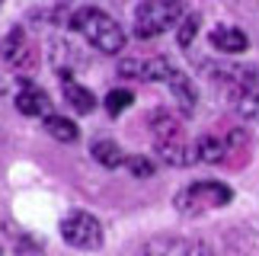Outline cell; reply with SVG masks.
I'll return each instance as SVG.
<instances>
[{"mask_svg": "<svg viewBox=\"0 0 259 256\" xmlns=\"http://www.w3.org/2000/svg\"><path fill=\"white\" fill-rule=\"evenodd\" d=\"M61 237L77 250H99L103 247V224L90 211H71L61 221Z\"/></svg>", "mask_w": 259, "mask_h": 256, "instance_id": "cell-6", "label": "cell"}, {"mask_svg": "<svg viewBox=\"0 0 259 256\" xmlns=\"http://www.w3.org/2000/svg\"><path fill=\"white\" fill-rule=\"evenodd\" d=\"M132 103H135V93L132 90H112V93L106 96V112L109 115H122Z\"/></svg>", "mask_w": 259, "mask_h": 256, "instance_id": "cell-17", "label": "cell"}, {"mask_svg": "<svg viewBox=\"0 0 259 256\" xmlns=\"http://www.w3.org/2000/svg\"><path fill=\"white\" fill-rule=\"evenodd\" d=\"M138 256H214V250L189 237H154L138 250Z\"/></svg>", "mask_w": 259, "mask_h": 256, "instance_id": "cell-8", "label": "cell"}, {"mask_svg": "<svg viewBox=\"0 0 259 256\" xmlns=\"http://www.w3.org/2000/svg\"><path fill=\"white\" fill-rule=\"evenodd\" d=\"M128 170H132L135 176H151L154 173V163L144 160V157H128Z\"/></svg>", "mask_w": 259, "mask_h": 256, "instance_id": "cell-19", "label": "cell"}, {"mask_svg": "<svg viewBox=\"0 0 259 256\" xmlns=\"http://www.w3.org/2000/svg\"><path fill=\"white\" fill-rule=\"evenodd\" d=\"M166 87H170L173 100L179 103V109H183L186 115H189V112H195V103H198V96H195L192 77H186L183 71H173V74H170V80H166Z\"/></svg>", "mask_w": 259, "mask_h": 256, "instance_id": "cell-14", "label": "cell"}, {"mask_svg": "<svg viewBox=\"0 0 259 256\" xmlns=\"http://www.w3.org/2000/svg\"><path fill=\"white\" fill-rule=\"evenodd\" d=\"M211 45L218 52H224V55H240V52L250 48V38H246V32L237 29V26H218L211 32Z\"/></svg>", "mask_w": 259, "mask_h": 256, "instance_id": "cell-12", "label": "cell"}, {"mask_svg": "<svg viewBox=\"0 0 259 256\" xmlns=\"http://www.w3.org/2000/svg\"><path fill=\"white\" fill-rule=\"evenodd\" d=\"M227 154H231V144H227V138L202 135V138L195 141V160H198V163H224Z\"/></svg>", "mask_w": 259, "mask_h": 256, "instance_id": "cell-13", "label": "cell"}, {"mask_svg": "<svg viewBox=\"0 0 259 256\" xmlns=\"http://www.w3.org/2000/svg\"><path fill=\"white\" fill-rule=\"evenodd\" d=\"M151 141H154V151L173 166H186L195 160V144L186 141L179 119L166 109H157L151 115Z\"/></svg>", "mask_w": 259, "mask_h": 256, "instance_id": "cell-1", "label": "cell"}, {"mask_svg": "<svg viewBox=\"0 0 259 256\" xmlns=\"http://www.w3.org/2000/svg\"><path fill=\"white\" fill-rule=\"evenodd\" d=\"M61 93H64V103L71 106L74 112H93L96 109V100H93V93L87 90V87H80L74 80L71 74H61Z\"/></svg>", "mask_w": 259, "mask_h": 256, "instance_id": "cell-11", "label": "cell"}, {"mask_svg": "<svg viewBox=\"0 0 259 256\" xmlns=\"http://www.w3.org/2000/svg\"><path fill=\"white\" fill-rule=\"evenodd\" d=\"M0 61H4L10 71H32L35 61H38V52L32 45V38L23 26L10 29L7 38L0 42Z\"/></svg>", "mask_w": 259, "mask_h": 256, "instance_id": "cell-7", "label": "cell"}, {"mask_svg": "<svg viewBox=\"0 0 259 256\" xmlns=\"http://www.w3.org/2000/svg\"><path fill=\"white\" fill-rule=\"evenodd\" d=\"M195 32H198V16L189 13L183 23H179V45L189 48V45H192V38H195Z\"/></svg>", "mask_w": 259, "mask_h": 256, "instance_id": "cell-18", "label": "cell"}, {"mask_svg": "<svg viewBox=\"0 0 259 256\" xmlns=\"http://www.w3.org/2000/svg\"><path fill=\"white\" fill-rule=\"evenodd\" d=\"M45 132L52 138H58V141H64V144H74L80 138L77 125L71 119H64V115H45Z\"/></svg>", "mask_w": 259, "mask_h": 256, "instance_id": "cell-16", "label": "cell"}, {"mask_svg": "<svg viewBox=\"0 0 259 256\" xmlns=\"http://www.w3.org/2000/svg\"><path fill=\"white\" fill-rule=\"evenodd\" d=\"M0 7H4V0H0Z\"/></svg>", "mask_w": 259, "mask_h": 256, "instance_id": "cell-20", "label": "cell"}, {"mask_svg": "<svg viewBox=\"0 0 259 256\" xmlns=\"http://www.w3.org/2000/svg\"><path fill=\"white\" fill-rule=\"evenodd\" d=\"M71 26L77 29V32H83L87 42L93 45L96 52H103V55H118V52L125 48V32H122V26H118L109 13L96 10V7H80V10H74Z\"/></svg>", "mask_w": 259, "mask_h": 256, "instance_id": "cell-2", "label": "cell"}, {"mask_svg": "<svg viewBox=\"0 0 259 256\" xmlns=\"http://www.w3.org/2000/svg\"><path fill=\"white\" fill-rule=\"evenodd\" d=\"M90 154H93V160L96 163H103V166H122V163H128V157L122 154V147H118L115 141H93V147H90Z\"/></svg>", "mask_w": 259, "mask_h": 256, "instance_id": "cell-15", "label": "cell"}, {"mask_svg": "<svg viewBox=\"0 0 259 256\" xmlns=\"http://www.w3.org/2000/svg\"><path fill=\"white\" fill-rule=\"evenodd\" d=\"M186 19L183 0H144L135 10V35L138 38H157L166 29L179 26Z\"/></svg>", "mask_w": 259, "mask_h": 256, "instance_id": "cell-4", "label": "cell"}, {"mask_svg": "<svg viewBox=\"0 0 259 256\" xmlns=\"http://www.w3.org/2000/svg\"><path fill=\"white\" fill-rule=\"evenodd\" d=\"M214 83L224 87V96L237 115L259 119V67H221Z\"/></svg>", "mask_w": 259, "mask_h": 256, "instance_id": "cell-3", "label": "cell"}, {"mask_svg": "<svg viewBox=\"0 0 259 256\" xmlns=\"http://www.w3.org/2000/svg\"><path fill=\"white\" fill-rule=\"evenodd\" d=\"M16 109L23 112V115H48L52 100H48V93L38 90L35 83L23 80V87H19V93H16Z\"/></svg>", "mask_w": 259, "mask_h": 256, "instance_id": "cell-10", "label": "cell"}, {"mask_svg": "<svg viewBox=\"0 0 259 256\" xmlns=\"http://www.w3.org/2000/svg\"><path fill=\"white\" fill-rule=\"evenodd\" d=\"M122 77H132V80H170V74L176 71L170 58L154 55V58H128V61L118 64Z\"/></svg>", "mask_w": 259, "mask_h": 256, "instance_id": "cell-9", "label": "cell"}, {"mask_svg": "<svg viewBox=\"0 0 259 256\" xmlns=\"http://www.w3.org/2000/svg\"><path fill=\"white\" fill-rule=\"evenodd\" d=\"M231 199H234L231 186H224L218 180H198L192 186H186V189H179L173 205L179 215H205V211L231 205Z\"/></svg>", "mask_w": 259, "mask_h": 256, "instance_id": "cell-5", "label": "cell"}]
</instances>
